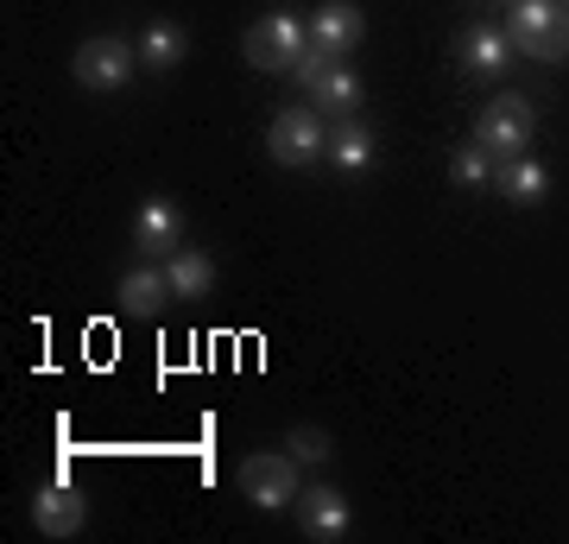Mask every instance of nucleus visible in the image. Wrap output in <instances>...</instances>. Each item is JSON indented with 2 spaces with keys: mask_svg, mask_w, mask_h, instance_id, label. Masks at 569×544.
<instances>
[{
  "mask_svg": "<svg viewBox=\"0 0 569 544\" xmlns=\"http://www.w3.org/2000/svg\"><path fill=\"white\" fill-rule=\"evenodd\" d=\"M336 63H342V58H329V51H317V44H310L305 58H298V70H291V77L305 82V89H317V82H323L329 70H336Z\"/></svg>",
  "mask_w": 569,
  "mask_h": 544,
  "instance_id": "obj_21",
  "label": "nucleus"
},
{
  "mask_svg": "<svg viewBox=\"0 0 569 544\" xmlns=\"http://www.w3.org/2000/svg\"><path fill=\"white\" fill-rule=\"evenodd\" d=\"M298 532L317 538V544L342 538L348 532V501L336 494V487H305V494H298Z\"/></svg>",
  "mask_w": 569,
  "mask_h": 544,
  "instance_id": "obj_9",
  "label": "nucleus"
},
{
  "mask_svg": "<svg viewBox=\"0 0 569 544\" xmlns=\"http://www.w3.org/2000/svg\"><path fill=\"white\" fill-rule=\"evenodd\" d=\"M493 184H500V197H507V202H519V209H538V202H545V190H550L545 165H538V159H526V152H512V159H500V165H493Z\"/></svg>",
  "mask_w": 569,
  "mask_h": 544,
  "instance_id": "obj_11",
  "label": "nucleus"
},
{
  "mask_svg": "<svg viewBox=\"0 0 569 544\" xmlns=\"http://www.w3.org/2000/svg\"><path fill=\"white\" fill-rule=\"evenodd\" d=\"M557 0H507V39H512V51H538V39H545L550 26H557Z\"/></svg>",
  "mask_w": 569,
  "mask_h": 544,
  "instance_id": "obj_13",
  "label": "nucleus"
},
{
  "mask_svg": "<svg viewBox=\"0 0 569 544\" xmlns=\"http://www.w3.org/2000/svg\"><path fill=\"white\" fill-rule=\"evenodd\" d=\"M241 494H247V506H260V513H284V506H298V463L284 456V449H260V456H247L241 463Z\"/></svg>",
  "mask_w": 569,
  "mask_h": 544,
  "instance_id": "obj_3",
  "label": "nucleus"
},
{
  "mask_svg": "<svg viewBox=\"0 0 569 544\" xmlns=\"http://www.w3.org/2000/svg\"><path fill=\"white\" fill-rule=\"evenodd\" d=\"M133 247L146 260H171L183 247V209L171 197H146L140 216H133Z\"/></svg>",
  "mask_w": 569,
  "mask_h": 544,
  "instance_id": "obj_7",
  "label": "nucleus"
},
{
  "mask_svg": "<svg viewBox=\"0 0 569 544\" xmlns=\"http://www.w3.org/2000/svg\"><path fill=\"white\" fill-rule=\"evenodd\" d=\"M32 525H39L44 538H77L82 525H89V501L70 487V475H58V482H44L32 494Z\"/></svg>",
  "mask_w": 569,
  "mask_h": 544,
  "instance_id": "obj_6",
  "label": "nucleus"
},
{
  "mask_svg": "<svg viewBox=\"0 0 569 544\" xmlns=\"http://www.w3.org/2000/svg\"><path fill=\"white\" fill-rule=\"evenodd\" d=\"M329 159L342 165V171H367V165H373V133H367L355 115L336 121V127H329Z\"/></svg>",
  "mask_w": 569,
  "mask_h": 544,
  "instance_id": "obj_17",
  "label": "nucleus"
},
{
  "mask_svg": "<svg viewBox=\"0 0 569 544\" xmlns=\"http://www.w3.org/2000/svg\"><path fill=\"white\" fill-rule=\"evenodd\" d=\"M183 58H190V32H183V26L152 20L140 32V63H146V70H178Z\"/></svg>",
  "mask_w": 569,
  "mask_h": 544,
  "instance_id": "obj_15",
  "label": "nucleus"
},
{
  "mask_svg": "<svg viewBox=\"0 0 569 544\" xmlns=\"http://www.w3.org/2000/svg\"><path fill=\"white\" fill-rule=\"evenodd\" d=\"M538 63H569V7L557 13V26H550L545 39H538V51H531Z\"/></svg>",
  "mask_w": 569,
  "mask_h": 544,
  "instance_id": "obj_20",
  "label": "nucleus"
},
{
  "mask_svg": "<svg viewBox=\"0 0 569 544\" xmlns=\"http://www.w3.org/2000/svg\"><path fill=\"white\" fill-rule=\"evenodd\" d=\"M266 152H272L284 171L329 159V121L317 108H284V115H272V127H266Z\"/></svg>",
  "mask_w": 569,
  "mask_h": 544,
  "instance_id": "obj_2",
  "label": "nucleus"
},
{
  "mask_svg": "<svg viewBox=\"0 0 569 544\" xmlns=\"http://www.w3.org/2000/svg\"><path fill=\"white\" fill-rule=\"evenodd\" d=\"M361 96H367V89H361V77H355L348 63H336V70L310 89V101H317V115H323V121H348V115L361 108Z\"/></svg>",
  "mask_w": 569,
  "mask_h": 544,
  "instance_id": "obj_14",
  "label": "nucleus"
},
{
  "mask_svg": "<svg viewBox=\"0 0 569 544\" xmlns=\"http://www.w3.org/2000/svg\"><path fill=\"white\" fill-rule=\"evenodd\" d=\"M164 279H171V298L197 304V298H209V285H216V260H209L203 247H178V254L164 260Z\"/></svg>",
  "mask_w": 569,
  "mask_h": 544,
  "instance_id": "obj_12",
  "label": "nucleus"
},
{
  "mask_svg": "<svg viewBox=\"0 0 569 544\" xmlns=\"http://www.w3.org/2000/svg\"><path fill=\"white\" fill-rule=\"evenodd\" d=\"M449 184H462V190H481L493 184V152L481 140L475 146H456V159H449Z\"/></svg>",
  "mask_w": 569,
  "mask_h": 544,
  "instance_id": "obj_18",
  "label": "nucleus"
},
{
  "mask_svg": "<svg viewBox=\"0 0 569 544\" xmlns=\"http://www.w3.org/2000/svg\"><path fill=\"white\" fill-rule=\"evenodd\" d=\"M305 51H310V20H298V13H266L241 32V58L253 70H272V77H291Z\"/></svg>",
  "mask_w": 569,
  "mask_h": 544,
  "instance_id": "obj_1",
  "label": "nucleus"
},
{
  "mask_svg": "<svg viewBox=\"0 0 569 544\" xmlns=\"http://www.w3.org/2000/svg\"><path fill=\"white\" fill-rule=\"evenodd\" d=\"M70 63H77V82H82V89L114 96V89H127V77L140 70V44H127V39H82Z\"/></svg>",
  "mask_w": 569,
  "mask_h": 544,
  "instance_id": "obj_4",
  "label": "nucleus"
},
{
  "mask_svg": "<svg viewBox=\"0 0 569 544\" xmlns=\"http://www.w3.org/2000/svg\"><path fill=\"white\" fill-rule=\"evenodd\" d=\"M531 127H538V115H531L526 96H493L481 108V121H475V140L488 146L493 159H512V152L531 146Z\"/></svg>",
  "mask_w": 569,
  "mask_h": 544,
  "instance_id": "obj_5",
  "label": "nucleus"
},
{
  "mask_svg": "<svg viewBox=\"0 0 569 544\" xmlns=\"http://www.w3.org/2000/svg\"><path fill=\"white\" fill-rule=\"evenodd\" d=\"M361 32H367V20H361L355 0H323V7L310 13V44L329 51V58H348V51L361 44Z\"/></svg>",
  "mask_w": 569,
  "mask_h": 544,
  "instance_id": "obj_8",
  "label": "nucleus"
},
{
  "mask_svg": "<svg viewBox=\"0 0 569 544\" xmlns=\"http://www.w3.org/2000/svg\"><path fill=\"white\" fill-rule=\"evenodd\" d=\"M164 298H171V279H164V266H133L121 279V304L133 317H159Z\"/></svg>",
  "mask_w": 569,
  "mask_h": 544,
  "instance_id": "obj_16",
  "label": "nucleus"
},
{
  "mask_svg": "<svg viewBox=\"0 0 569 544\" xmlns=\"http://www.w3.org/2000/svg\"><path fill=\"white\" fill-rule=\"evenodd\" d=\"M329 431H317V424H291V431H284V456H291V463H329Z\"/></svg>",
  "mask_w": 569,
  "mask_h": 544,
  "instance_id": "obj_19",
  "label": "nucleus"
},
{
  "mask_svg": "<svg viewBox=\"0 0 569 544\" xmlns=\"http://www.w3.org/2000/svg\"><path fill=\"white\" fill-rule=\"evenodd\" d=\"M507 63H512L507 26H468L462 32V70L468 77H500Z\"/></svg>",
  "mask_w": 569,
  "mask_h": 544,
  "instance_id": "obj_10",
  "label": "nucleus"
}]
</instances>
